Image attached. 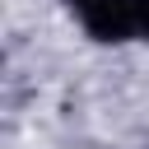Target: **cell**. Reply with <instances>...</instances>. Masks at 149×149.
<instances>
[{
	"mask_svg": "<svg viewBox=\"0 0 149 149\" xmlns=\"http://www.w3.org/2000/svg\"><path fill=\"white\" fill-rule=\"evenodd\" d=\"M135 33L149 37V0H135Z\"/></svg>",
	"mask_w": 149,
	"mask_h": 149,
	"instance_id": "2",
	"label": "cell"
},
{
	"mask_svg": "<svg viewBox=\"0 0 149 149\" xmlns=\"http://www.w3.org/2000/svg\"><path fill=\"white\" fill-rule=\"evenodd\" d=\"M79 23L98 42H126L135 37V0H65Z\"/></svg>",
	"mask_w": 149,
	"mask_h": 149,
	"instance_id": "1",
	"label": "cell"
}]
</instances>
